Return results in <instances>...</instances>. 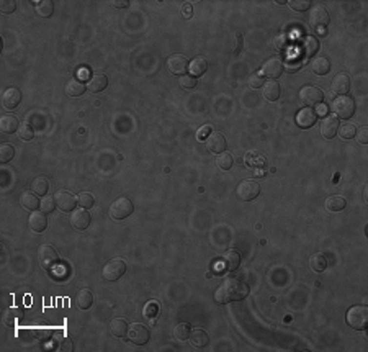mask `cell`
I'll list each match as a JSON object with an SVG mask.
<instances>
[{
    "label": "cell",
    "instance_id": "83f0119b",
    "mask_svg": "<svg viewBox=\"0 0 368 352\" xmlns=\"http://www.w3.org/2000/svg\"><path fill=\"white\" fill-rule=\"evenodd\" d=\"M311 70L316 74V76H326V74L330 70V61L327 58H316L311 61Z\"/></svg>",
    "mask_w": 368,
    "mask_h": 352
},
{
    "label": "cell",
    "instance_id": "f1b7e54d",
    "mask_svg": "<svg viewBox=\"0 0 368 352\" xmlns=\"http://www.w3.org/2000/svg\"><path fill=\"white\" fill-rule=\"evenodd\" d=\"M128 323L123 320V318H115L113 321L110 323V332L111 336L115 337H123L128 334Z\"/></svg>",
    "mask_w": 368,
    "mask_h": 352
},
{
    "label": "cell",
    "instance_id": "f35d334b",
    "mask_svg": "<svg viewBox=\"0 0 368 352\" xmlns=\"http://www.w3.org/2000/svg\"><path fill=\"white\" fill-rule=\"evenodd\" d=\"M216 164H218V167H220L221 171H229V169L232 167V164H234V159H232V156L229 153L225 151V153L218 154Z\"/></svg>",
    "mask_w": 368,
    "mask_h": 352
},
{
    "label": "cell",
    "instance_id": "ab89813d",
    "mask_svg": "<svg viewBox=\"0 0 368 352\" xmlns=\"http://www.w3.org/2000/svg\"><path fill=\"white\" fill-rule=\"evenodd\" d=\"M337 133H339V136H341L342 139H352V138H355L357 126L353 125V123H344V125L339 126Z\"/></svg>",
    "mask_w": 368,
    "mask_h": 352
},
{
    "label": "cell",
    "instance_id": "d6986e66",
    "mask_svg": "<svg viewBox=\"0 0 368 352\" xmlns=\"http://www.w3.org/2000/svg\"><path fill=\"white\" fill-rule=\"evenodd\" d=\"M28 224H30V228L33 229L35 233H43L46 226H48V218H46L43 211H33V213L30 215Z\"/></svg>",
    "mask_w": 368,
    "mask_h": 352
},
{
    "label": "cell",
    "instance_id": "2e32d148",
    "mask_svg": "<svg viewBox=\"0 0 368 352\" xmlns=\"http://www.w3.org/2000/svg\"><path fill=\"white\" fill-rule=\"evenodd\" d=\"M316 120H318V113H316V110L309 109V107L300 110V113L296 115L298 126H300V128H305V130L311 128V126L316 123Z\"/></svg>",
    "mask_w": 368,
    "mask_h": 352
},
{
    "label": "cell",
    "instance_id": "f907efd6",
    "mask_svg": "<svg viewBox=\"0 0 368 352\" xmlns=\"http://www.w3.org/2000/svg\"><path fill=\"white\" fill-rule=\"evenodd\" d=\"M273 44H275V49H285L288 46V35H285V33L278 35L277 38H275Z\"/></svg>",
    "mask_w": 368,
    "mask_h": 352
},
{
    "label": "cell",
    "instance_id": "277c9868",
    "mask_svg": "<svg viewBox=\"0 0 368 352\" xmlns=\"http://www.w3.org/2000/svg\"><path fill=\"white\" fill-rule=\"evenodd\" d=\"M134 211V205L133 201L126 198V197H121V198L115 200L113 203L110 206V217L116 220V221H120V220H124L128 218L129 215H131Z\"/></svg>",
    "mask_w": 368,
    "mask_h": 352
},
{
    "label": "cell",
    "instance_id": "5bb4252c",
    "mask_svg": "<svg viewBox=\"0 0 368 352\" xmlns=\"http://www.w3.org/2000/svg\"><path fill=\"white\" fill-rule=\"evenodd\" d=\"M227 148L226 138L221 133H211L206 138V149L213 154H221L225 153Z\"/></svg>",
    "mask_w": 368,
    "mask_h": 352
},
{
    "label": "cell",
    "instance_id": "7dc6e473",
    "mask_svg": "<svg viewBox=\"0 0 368 352\" xmlns=\"http://www.w3.org/2000/svg\"><path fill=\"white\" fill-rule=\"evenodd\" d=\"M15 10H17L15 0H2L0 2V12L2 13H13Z\"/></svg>",
    "mask_w": 368,
    "mask_h": 352
},
{
    "label": "cell",
    "instance_id": "30bf717a",
    "mask_svg": "<svg viewBox=\"0 0 368 352\" xmlns=\"http://www.w3.org/2000/svg\"><path fill=\"white\" fill-rule=\"evenodd\" d=\"M282 72H283V63H282V59H278V58L267 59L262 66V70H260V74H262L264 77H268V79L280 77Z\"/></svg>",
    "mask_w": 368,
    "mask_h": 352
},
{
    "label": "cell",
    "instance_id": "d590c367",
    "mask_svg": "<svg viewBox=\"0 0 368 352\" xmlns=\"http://www.w3.org/2000/svg\"><path fill=\"white\" fill-rule=\"evenodd\" d=\"M309 267L313 269L314 272H323L326 267H327V259H326L324 254H321V252H316L309 257Z\"/></svg>",
    "mask_w": 368,
    "mask_h": 352
},
{
    "label": "cell",
    "instance_id": "9f6ffc18",
    "mask_svg": "<svg viewBox=\"0 0 368 352\" xmlns=\"http://www.w3.org/2000/svg\"><path fill=\"white\" fill-rule=\"evenodd\" d=\"M113 5H115L116 8H124V7L129 5V2H128V0H121V2H120V0H115Z\"/></svg>",
    "mask_w": 368,
    "mask_h": 352
},
{
    "label": "cell",
    "instance_id": "836d02e7",
    "mask_svg": "<svg viewBox=\"0 0 368 352\" xmlns=\"http://www.w3.org/2000/svg\"><path fill=\"white\" fill-rule=\"evenodd\" d=\"M190 342H192L193 347H204L208 346L209 337L203 330H195L192 331V334H190Z\"/></svg>",
    "mask_w": 368,
    "mask_h": 352
},
{
    "label": "cell",
    "instance_id": "484cf974",
    "mask_svg": "<svg viewBox=\"0 0 368 352\" xmlns=\"http://www.w3.org/2000/svg\"><path fill=\"white\" fill-rule=\"evenodd\" d=\"M301 51L305 58H313V56L319 51V41L314 36H306L301 43Z\"/></svg>",
    "mask_w": 368,
    "mask_h": 352
},
{
    "label": "cell",
    "instance_id": "60d3db41",
    "mask_svg": "<svg viewBox=\"0 0 368 352\" xmlns=\"http://www.w3.org/2000/svg\"><path fill=\"white\" fill-rule=\"evenodd\" d=\"M161 311V305L157 302H149L146 303V307L143 309V316L147 318V320H154V318L159 314Z\"/></svg>",
    "mask_w": 368,
    "mask_h": 352
},
{
    "label": "cell",
    "instance_id": "f5cc1de1",
    "mask_svg": "<svg viewBox=\"0 0 368 352\" xmlns=\"http://www.w3.org/2000/svg\"><path fill=\"white\" fill-rule=\"evenodd\" d=\"M357 139H358V143L360 144H367L368 143V128H360V130H357Z\"/></svg>",
    "mask_w": 368,
    "mask_h": 352
},
{
    "label": "cell",
    "instance_id": "f546056e",
    "mask_svg": "<svg viewBox=\"0 0 368 352\" xmlns=\"http://www.w3.org/2000/svg\"><path fill=\"white\" fill-rule=\"evenodd\" d=\"M85 90H87V86L82 81H79V79H72L66 86V93L71 97H81Z\"/></svg>",
    "mask_w": 368,
    "mask_h": 352
},
{
    "label": "cell",
    "instance_id": "816d5d0a",
    "mask_svg": "<svg viewBox=\"0 0 368 352\" xmlns=\"http://www.w3.org/2000/svg\"><path fill=\"white\" fill-rule=\"evenodd\" d=\"M211 133H213V131H211V126H209V125H204V126H202V128H200V130L197 131V138H198L200 141H204Z\"/></svg>",
    "mask_w": 368,
    "mask_h": 352
},
{
    "label": "cell",
    "instance_id": "4fadbf2b",
    "mask_svg": "<svg viewBox=\"0 0 368 352\" xmlns=\"http://www.w3.org/2000/svg\"><path fill=\"white\" fill-rule=\"evenodd\" d=\"M126 336L129 342H133L136 346H144L149 341V331L143 325H133L131 328H128Z\"/></svg>",
    "mask_w": 368,
    "mask_h": 352
},
{
    "label": "cell",
    "instance_id": "e575fe53",
    "mask_svg": "<svg viewBox=\"0 0 368 352\" xmlns=\"http://www.w3.org/2000/svg\"><path fill=\"white\" fill-rule=\"evenodd\" d=\"M241 264V254L237 251H227L225 254V267L226 270H236Z\"/></svg>",
    "mask_w": 368,
    "mask_h": 352
},
{
    "label": "cell",
    "instance_id": "1f68e13d",
    "mask_svg": "<svg viewBox=\"0 0 368 352\" xmlns=\"http://www.w3.org/2000/svg\"><path fill=\"white\" fill-rule=\"evenodd\" d=\"M346 206H347V201L341 195H332L326 200V208L329 211H341L346 208Z\"/></svg>",
    "mask_w": 368,
    "mask_h": 352
},
{
    "label": "cell",
    "instance_id": "8fae6325",
    "mask_svg": "<svg viewBox=\"0 0 368 352\" xmlns=\"http://www.w3.org/2000/svg\"><path fill=\"white\" fill-rule=\"evenodd\" d=\"M188 59L182 54H174L167 59V69L170 70L174 76H184L188 69Z\"/></svg>",
    "mask_w": 368,
    "mask_h": 352
},
{
    "label": "cell",
    "instance_id": "4316f807",
    "mask_svg": "<svg viewBox=\"0 0 368 352\" xmlns=\"http://www.w3.org/2000/svg\"><path fill=\"white\" fill-rule=\"evenodd\" d=\"M282 88L278 86V82L275 81H268L264 84V97L267 98L268 102H277L280 98Z\"/></svg>",
    "mask_w": 368,
    "mask_h": 352
},
{
    "label": "cell",
    "instance_id": "7c38bea8",
    "mask_svg": "<svg viewBox=\"0 0 368 352\" xmlns=\"http://www.w3.org/2000/svg\"><path fill=\"white\" fill-rule=\"evenodd\" d=\"M56 200V206L62 211H72L77 205V197H74L71 192L67 190H59L58 194L54 195Z\"/></svg>",
    "mask_w": 368,
    "mask_h": 352
},
{
    "label": "cell",
    "instance_id": "681fc988",
    "mask_svg": "<svg viewBox=\"0 0 368 352\" xmlns=\"http://www.w3.org/2000/svg\"><path fill=\"white\" fill-rule=\"evenodd\" d=\"M180 86L184 88H193L197 86V77L193 76H182L180 77Z\"/></svg>",
    "mask_w": 368,
    "mask_h": 352
},
{
    "label": "cell",
    "instance_id": "44dd1931",
    "mask_svg": "<svg viewBox=\"0 0 368 352\" xmlns=\"http://www.w3.org/2000/svg\"><path fill=\"white\" fill-rule=\"evenodd\" d=\"M23 318V311L18 307H8L3 309L2 313V321L5 326H15L18 321H20Z\"/></svg>",
    "mask_w": 368,
    "mask_h": 352
},
{
    "label": "cell",
    "instance_id": "cb8c5ba5",
    "mask_svg": "<svg viewBox=\"0 0 368 352\" xmlns=\"http://www.w3.org/2000/svg\"><path fill=\"white\" fill-rule=\"evenodd\" d=\"M106 86H108V79H106L105 74H94V76H90V79H88L87 88L92 92H102L105 90Z\"/></svg>",
    "mask_w": 368,
    "mask_h": 352
},
{
    "label": "cell",
    "instance_id": "f6af8a7d",
    "mask_svg": "<svg viewBox=\"0 0 368 352\" xmlns=\"http://www.w3.org/2000/svg\"><path fill=\"white\" fill-rule=\"evenodd\" d=\"M40 206H41V211H43V213H53L54 208H56L54 197L44 195L43 198H41V201H40Z\"/></svg>",
    "mask_w": 368,
    "mask_h": 352
},
{
    "label": "cell",
    "instance_id": "b9f144b4",
    "mask_svg": "<svg viewBox=\"0 0 368 352\" xmlns=\"http://www.w3.org/2000/svg\"><path fill=\"white\" fill-rule=\"evenodd\" d=\"M13 156H15V148H13L12 144H2V146H0V162L2 164L10 162Z\"/></svg>",
    "mask_w": 368,
    "mask_h": 352
},
{
    "label": "cell",
    "instance_id": "7bdbcfd3",
    "mask_svg": "<svg viewBox=\"0 0 368 352\" xmlns=\"http://www.w3.org/2000/svg\"><path fill=\"white\" fill-rule=\"evenodd\" d=\"M18 138L23 139V141H31L35 138V131L31 128V125L28 123H20V128H18Z\"/></svg>",
    "mask_w": 368,
    "mask_h": 352
},
{
    "label": "cell",
    "instance_id": "ffe728a7",
    "mask_svg": "<svg viewBox=\"0 0 368 352\" xmlns=\"http://www.w3.org/2000/svg\"><path fill=\"white\" fill-rule=\"evenodd\" d=\"M332 90L337 95H347L350 90V79L347 74H337L332 81Z\"/></svg>",
    "mask_w": 368,
    "mask_h": 352
},
{
    "label": "cell",
    "instance_id": "6da1fadb",
    "mask_svg": "<svg viewBox=\"0 0 368 352\" xmlns=\"http://www.w3.org/2000/svg\"><path fill=\"white\" fill-rule=\"evenodd\" d=\"M249 295V287L244 282L234 279V277H227L225 282L218 287L214 292V300L220 305L229 303V302H239L244 300Z\"/></svg>",
    "mask_w": 368,
    "mask_h": 352
},
{
    "label": "cell",
    "instance_id": "ac0fdd59",
    "mask_svg": "<svg viewBox=\"0 0 368 352\" xmlns=\"http://www.w3.org/2000/svg\"><path fill=\"white\" fill-rule=\"evenodd\" d=\"M339 130V120L335 116H326L321 123V136L326 139H332L337 134Z\"/></svg>",
    "mask_w": 368,
    "mask_h": 352
},
{
    "label": "cell",
    "instance_id": "8992f818",
    "mask_svg": "<svg viewBox=\"0 0 368 352\" xmlns=\"http://www.w3.org/2000/svg\"><path fill=\"white\" fill-rule=\"evenodd\" d=\"M126 272V262L123 259H111L110 262H106L103 270H102V275L106 282H115L118 280L120 277L124 275Z\"/></svg>",
    "mask_w": 368,
    "mask_h": 352
},
{
    "label": "cell",
    "instance_id": "ee69618b",
    "mask_svg": "<svg viewBox=\"0 0 368 352\" xmlns=\"http://www.w3.org/2000/svg\"><path fill=\"white\" fill-rule=\"evenodd\" d=\"M77 205L83 210L92 208V206H94V197L87 194V192H82V194L77 195Z\"/></svg>",
    "mask_w": 368,
    "mask_h": 352
},
{
    "label": "cell",
    "instance_id": "4dcf8cb0",
    "mask_svg": "<svg viewBox=\"0 0 368 352\" xmlns=\"http://www.w3.org/2000/svg\"><path fill=\"white\" fill-rule=\"evenodd\" d=\"M20 203L23 205V208L30 210V211H36V208L40 206V200L36 194H30V192H25L20 197Z\"/></svg>",
    "mask_w": 368,
    "mask_h": 352
},
{
    "label": "cell",
    "instance_id": "3957f363",
    "mask_svg": "<svg viewBox=\"0 0 368 352\" xmlns=\"http://www.w3.org/2000/svg\"><path fill=\"white\" fill-rule=\"evenodd\" d=\"M332 111L335 118L348 120L355 111V102H353V98L347 95H339L332 102Z\"/></svg>",
    "mask_w": 368,
    "mask_h": 352
},
{
    "label": "cell",
    "instance_id": "5b68a950",
    "mask_svg": "<svg viewBox=\"0 0 368 352\" xmlns=\"http://www.w3.org/2000/svg\"><path fill=\"white\" fill-rule=\"evenodd\" d=\"M38 262L44 270H53V269H56V265H58L59 256L53 246L43 244V246H40V249H38Z\"/></svg>",
    "mask_w": 368,
    "mask_h": 352
},
{
    "label": "cell",
    "instance_id": "7402d4cb",
    "mask_svg": "<svg viewBox=\"0 0 368 352\" xmlns=\"http://www.w3.org/2000/svg\"><path fill=\"white\" fill-rule=\"evenodd\" d=\"M74 303H76V307L79 309H88L92 307V303H94V292L88 290V288L79 290L77 295H76V300H74Z\"/></svg>",
    "mask_w": 368,
    "mask_h": 352
},
{
    "label": "cell",
    "instance_id": "d4e9b609",
    "mask_svg": "<svg viewBox=\"0 0 368 352\" xmlns=\"http://www.w3.org/2000/svg\"><path fill=\"white\" fill-rule=\"evenodd\" d=\"M20 128V121L17 120V116L13 115H3L2 120H0V130H2V133L5 134H12L18 131Z\"/></svg>",
    "mask_w": 368,
    "mask_h": 352
},
{
    "label": "cell",
    "instance_id": "74e56055",
    "mask_svg": "<svg viewBox=\"0 0 368 352\" xmlns=\"http://www.w3.org/2000/svg\"><path fill=\"white\" fill-rule=\"evenodd\" d=\"M190 334H192V328H190L188 323H179L174 328V336L179 341H187L190 339Z\"/></svg>",
    "mask_w": 368,
    "mask_h": 352
},
{
    "label": "cell",
    "instance_id": "ba28073f",
    "mask_svg": "<svg viewBox=\"0 0 368 352\" xmlns=\"http://www.w3.org/2000/svg\"><path fill=\"white\" fill-rule=\"evenodd\" d=\"M309 25L314 28V30H326V26L329 25V12L326 10L323 5H316L313 7V10L309 12Z\"/></svg>",
    "mask_w": 368,
    "mask_h": 352
},
{
    "label": "cell",
    "instance_id": "e0dca14e",
    "mask_svg": "<svg viewBox=\"0 0 368 352\" xmlns=\"http://www.w3.org/2000/svg\"><path fill=\"white\" fill-rule=\"evenodd\" d=\"M20 102H21V93H20V90H18V88L10 87V88H7V90L3 92L2 105L5 107L7 110L17 109V107L20 105Z\"/></svg>",
    "mask_w": 368,
    "mask_h": 352
},
{
    "label": "cell",
    "instance_id": "6f0895ef",
    "mask_svg": "<svg viewBox=\"0 0 368 352\" xmlns=\"http://www.w3.org/2000/svg\"><path fill=\"white\" fill-rule=\"evenodd\" d=\"M77 74H79V81H81V77L82 79H87L88 77V70L87 69H79ZM88 79H90V77H88Z\"/></svg>",
    "mask_w": 368,
    "mask_h": 352
},
{
    "label": "cell",
    "instance_id": "9c48e42d",
    "mask_svg": "<svg viewBox=\"0 0 368 352\" xmlns=\"http://www.w3.org/2000/svg\"><path fill=\"white\" fill-rule=\"evenodd\" d=\"M259 194H260V185L257 184V182H254L250 179L242 180L241 184L237 185V197L244 201H250V200L257 198Z\"/></svg>",
    "mask_w": 368,
    "mask_h": 352
},
{
    "label": "cell",
    "instance_id": "d6a6232c",
    "mask_svg": "<svg viewBox=\"0 0 368 352\" xmlns=\"http://www.w3.org/2000/svg\"><path fill=\"white\" fill-rule=\"evenodd\" d=\"M31 190H33V194L40 195V197H44L46 194H48L49 190V182L46 177H36V179L33 180V184H31Z\"/></svg>",
    "mask_w": 368,
    "mask_h": 352
},
{
    "label": "cell",
    "instance_id": "11a10c76",
    "mask_svg": "<svg viewBox=\"0 0 368 352\" xmlns=\"http://www.w3.org/2000/svg\"><path fill=\"white\" fill-rule=\"evenodd\" d=\"M192 13H193V10H192V5H190V3H185V5L182 7V15H184L185 18H190L192 17Z\"/></svg>",
    "mask_w": 368,
    "mask_h": 352
},
{
    "label": "cell",
    "instance_id": "603a6c76",
    "mask_svg": "<svg viewBox=\"0 0 368 352\" xmlns=\"http://www.w3.org/2000/svg\"><path fill=\"white\" fill-rule=\"evenodd\" d=\"M208 69V61L203 56H197L195 59H192V63L188 64V70L192 72L193 77H200L206 72Z\"/></svg>",
    "mask_w": 368,
    "mask_h": 352
},
{
    "label": "cell",
    "instance_id": "7a4b0ae2",
    "mask_svg": "<svg viewBox=\"0 0 368 352\" xmlns=\"http://www.w3.org/2000/svg\"><path fill=\"white\" fill-rule=\"evenodd\" d=\"M347 325L355 331H365L368 326V308L363 307V305L348 308Z\"/></svg>",
    "mask_w": 368,
    "mask_h": 352
},
{
    "label": "cell",
    "instance_id": "c3c4849f",
    "mask_svg": "<svg viewBox=\"0 0 368 352\" xmlns=\"http://www.w3.org/2000/svg\"><path fill=\"white\" fill-rule=\"evenodd\" d=\"M264 76L260 72H255L252 76L249 77V86L254 87V88H259V87H264Z\"/></svg>",
    "mask_w": 368,
    "mask_h": 352
},
{
    "label": "cell",
    "instance_id": "9a60e30c",
    "mask_svg": "<svg viewBox=\"0 0 368 352\" xmlns=\"http://www.w3.org/2000/svg\"><path fill=\"white\" fill-rule=\"evenodd\" d=\"M90 215L87 213V210L83 208H79V210H74L72 211V217H71V224L74 229H77V231H83V229H87L90 226Z\"/></svg>",
    "mask_w": 368,
    "mask_h": 352
},
{
    "label": "cell",
    "instance_id": "680465c9",
    "mask_svg": "<svg viewBox=\"0 0 368 352\" xmlns=\"http://www.w3.org/2000/svg\"><path fill=\"white\" fill-rule=\"evenodd\" d=\"M318 113H319V115H324V113H326V107H324V105H321V107H319Z\"/></svg>",
    "mask_w": 368,
    "mask_h": 352
},
{
    "label": "cell",
    "instance_id": "bcb514c9",
    "mask_svg": "<svg viewBox=\"0 0 368 352\" xmlns=\"http://www.w3.org/2000/svg\"><path fill=\"white\" fill-rule=\"evenodd\" d=\"M290 7L296 12H305L311 7V2H309V0H291Z\"/></svg>",
    "mask_w": 368,
    "mask_h": 352
},
{
    "label": "cell",
    "instance_id": "db71d44e",
    "mask_svg": "<svg viewBox=\"0 0 368 352\" xmlns=\"http://www.w3.org/2000/svg\"><path fill=\"white\" fill-rule=\"evenodd\" d=\"M61 351H64V352H72L74 351L72 341L69 339V337H62V341H61Z\"/></svg>",
    "mask_w": 368,
    "mask_h": 352
},
{
    "label": "cell",
    "instance_id": "8d00e7d4",
    "mask_svg": "<svg viewBox=\"0 0 368 352\" xmlns=\"http://www.w3.org/2000/svg\"><path fill=\"white\" fill-rule=\"evenodd\" d=\"M36 13L43 18L53 17L54 13V3L51 0H43V2H36Z\"/></svg>",
    "mask_w": 368,
    "mask_h": 352
},
{
    "label": "cell",
    "instance_id": "52a82bcc",
    "mask_svg": "<svg viewBox=\"0 0 368 352\" xmlns=\"http://www.w3.org/2000/svg\"><path fill=\"white\" fill-rule=\"evenodd\" d=\"M300 98H301V102L305 103L306 107H309V109H311V107H316V105H319V103L323 102L324 93L318 87L306 86V87H303L301 90H300Z\"/></svg>",
    "mask_w": 368,
    "mask_h": 352
}]
</instances>
